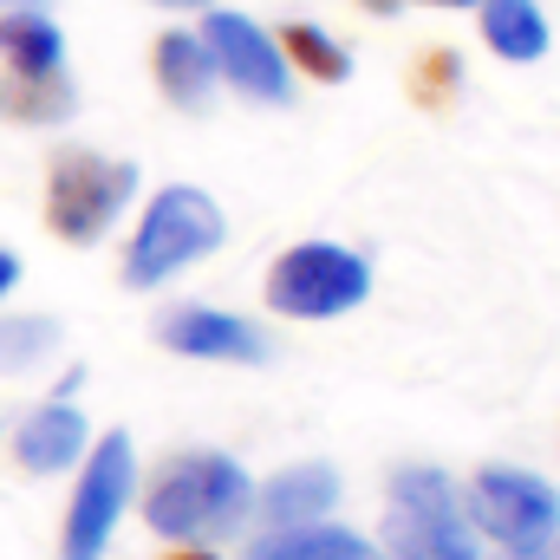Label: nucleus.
I'll return each mask as SVG.
<instances>
[{"instance_id":"obj_21","label":"nucleus","mask_w":560,"mask_h":560,"mask_svg":"<svg viewBox=\"0 0 560 560\" xmlns=\"http://www.w3.org/2000/svg\"><path fill=\"white\" fill-rule=\"evenodd\" d=\"M423 7H476V0H423Z\"/></svg>"},{"instance_id":"obj_12","label":"nucleus","mask_w":560,"mask_h":560,"mask_svg":"<svg viewBox=\"0 0 560 560\" xmlns=\"http://www.w3.org/2000/svg\"><path fill=\"white\" fill-rule=\"evenodd\" d=\"M150 66H156V85H163L170 105H183V112H209V98H215V66H209L202 33H183V26L156 33Z\"/></svg>"},{"instance_id":"obj_8","label":"nucleus","mask_w":560,"mask_h":560,"mask_svg":"<svg viewBox=\"0 0 560 560\" xmlns=\"http://www.w3.org/2000/svg\"><path fill=\"white\" fill-rule=\"evenodd\" d=\"M196 33H202V46H209L215 85H229V92H242V98H255V105H287V98H293V66L280 59L275 33H268L261 20L215 7V13H202Z\"/></svg>"},{"instance_id":"obj_18","label":"nucleus","mask_w":560,"mask_h":560,"mask_svg":"<svg viewBox=\"0 0 560 560\" xmlns=\"http://www.w3.org/2000/svg\"><path fill=\"white\" fill-rule=\"evenodd\" d=\"M52 346H59V319H46V313L0 319V372H33L39 359H52Z\"/></svg>"},{"instance_id":"obj_2","label":"nucleus","mask_w":560,"mask_h":560,"mask_svg":"<svg viewBox=\"0 0 560 560\" xmlns=\"http://www.w3.org/2000/svg\"><path fill=\"white\" fill-rule=\"evenodd\" d=\"M222 235H229V222H222V209H215L209 189H196V183L156 189L143 202L131 248H125V287H163V280H176L183 268H196L202 255H215Z\"/></svg>"},{"instance_id":"obj_20","label":"nucleus","mask_w":560,"mask_h":560,"mask_svg":"<svg viewBox=\"0 0 560 560\" xmlns=\"http://www.w3.org/2000/svg\"><path fill=\"white\" fill-rule=\"evenodd\" d=\"M176 560H215V555L209 548H189V555H176Z\"/></svg>"},{"instance_id":"obj_9","label":"nucleus","mask_w":560,"mask_h":560,"mask_svg":"<svg viewBox=\"0 0 560 560\" xmlns=\"http://www.w3.org/2000/svg\"><path fill=\"white\" fill-rule=\"evenodd\" d=\"M156 339L183 359H209V365H261L268 359V339L255 319L242 313H222V306H176L156 319Z\"/></svg>"},{"instance_id":"obj_17","label":"nucleus","mask_w":560,"mask_h":560,"mask_svg":"<svg viewBox=\"0 0 560 560\" xmlns=\"http://www.w3.org/2000/svg\"><path fill=\"white\" fill-rule=\"evenodd\" d=\"M275 46H280L287 66H300V72L319 79V85H346V79H352V52H346L326 26H313V20H287L275 33Z\"/></svg>"},{"instance_id":"obj_16","label":"nucleus","mask_w":560,"mask_h":560,"mask_svg":"<svg viewBox=\"0 0 560 560\" xmlns=\"http://www.w3.org/2000/svg\"><path fill=\"white\" fill-rule=\"evenodd\" d=\"M0 59H7V72H59L66 33L39 7H7L0 13Z\"/></svg>"},{"instance_id":"obj_23","label":"nucleus","mask_w":560,"mask_h":560,"mask_svg":"<svg viewBox=\"0 0 560 560\" xmlns=\"http://www.w3.org/2000/svg\"><path fill=\"white\" fill-rule=\"evenodd\" d=\"M0 7H39V0H0Z\"/></svg>"},{"instance_id":"obj_7","label":"nucleus","mask_w":560,"mask_h":560,"mask_svg":"<svg viewBox=\"0 0 560 560\" xmlns=\"http://www.w3.org/2000/svg\"><path fill=\"white\" fill-rule=\"evenodd\" d=\"M372 261L346 242H300L268 268V306L280 319H339L365 306Z\"/></svg>"},{"instance_id":"obj_6","label":"nucleus","mask_w":560,"mask_h":560,"mask_svg":"<svg viewBox=\"0 0 560 560\" xmlns=\"http://www.w3.org/2000/svg\"><path fill=\"white\" fill-rule=\"evenodd\" d=\"M138 495V450L125 430H105L85 456H79V482H72V509H66V535L59 560H105L125 509Z\"/></svg>"},{"instance_id":"obj_24","label":"nucleus","mask_w":560,"mask_h":560,"mask_svg":"<svg viewBox=\"0 0 560 560\" xmlns=\"http://www.w3.org/2000/svg\"><path fill=\"white\" fill-rule=\"evenodd\" d=\"M502 560H548V555H502Z\"/></svg>"},{"instance_id":"obj_13","label":"nucleus","mask_w":560,"mask_h":560,"mask_svg":"<svg viewBox=\"0 0 560 560\" xmlns=\"http://www.w3.org/2000/svg\"><path fill=\"white\" fill-rule=\"evenodd\" d=\"M242 560H385L378 541L339 528V522H306V528H268Z\"/></svg>"},{"instance_id":"obj_15","label":"nucleus","mask_w":560,"mask_h":560,"mask_svg":"<svg viewBox=\"0 0 560 560\" xmlns=\"http://www.w3.org/2000/svg\"><path fill=\"white\" fill-rule=\"evenodd\" d=\"M79 112V92L59 72H0V118L13 125H66Z\"/></svg>"},{"instance_id":"obj_14","label":"nucleus","mask_w":560,"mask_h":560,"mask_svg":"<svg viewBox=\"0 0 560 560\" xmlns=\"http://www.w3.org/2000/svg\"><path fill=\"white\" fill-rule=\"evenodd\" d=\"M482 20V46L509 66H535L548 52V13L535 0H476Z\"/></svg>"},{"instance_id":"obj_1","label":"nucleus","mask_w":560,"mask_h":560,"mask_svg":"<svg viewBox=\"0 0 560 560\" xmlns=\"http://www.w3.org/2000/svg\"><path fill=\"white\" fill-rule=\"evenodd\" d=\"M255 515V476L222 456V450H189V456H170L156 469V482L143 489V522L150 535L163 541H229L242 535V522Z\"/></svg>"},{"instance_id":"obj_5","label":"nucleus","mask_w":560,"mask_h":560,"mask_svg":"<svg viewBox=\"0 0 560 560\" xmlns=\"http://www.w3.org/2000/svg\"><path fill=\"white\" fill-rule=\"evenodd\" d=\"M463 515L502 555H548L560 535V489L541 482L535 469L489 463V469H476V482L463 495Z\"/></svg>"},{"instance_id":"obj_4","label":"nucleus","mask_w":560,"mask_h":560,"mask_svg":"<svg viewBox=\"0 0 560 560\" xmlns=\"http://www.w3.org/2000/svg\"><path fill=\"white\" fill-rule=\"evenodd\" d=\"M138 196V163L131 156H98V150H59L46 170V229L72 248H92L112 235V222Z\"/></svg>"},{"instance_id":"obj_11","label":"nucleus","mask_w":560,"mask_h":560,"mask_svg":"<svg viewBox=\"0 0 560 560\" xmlns=\"http://www.w3.org/2000/svg\"><path fill=\"white\" fill-rule=\"evenodd\" d=\"M332 509H339V476H332L326 463H293V469H280V476H268V482L255 489V515H261L268 528L332 522Z\"/></svg>"},{"instance_id":"obj_3","label":"nucleus","mask_w":560,"mask_h":560,"mask_svg":"<svg viewBox=\"0 0 560 560\" xmlns=\"http://www.w3.org/2000/svg\"><path fill=\"white\" fill-rule=\"evenodd\" d=\"M385 560H482V535L463 515V495L443 469L411 463L392 476V515H385Z\"/></svg>"},{"instance_id":"obj_10","label":"nucleus","mask_w":560,"mask_h":560,"mask_svg":"<svg viewBox=\"0 0 560 560\" xmlns=\"http://www.w3.org/2000/svg\"><path fill=\"white\" fill-rule=\"evenodd\" d=\"M85 450H92V423H85V411H79L72 398H46L39 411H26L20 430H13V456H20V469H33V476H59V469H72Z\"/></svg>"},{"instance_id":"obj_19","label":"nucleus","mask_w":560,"mask_h":560,"mask_svg":"<svg viewBox=\"0 0 560 560\" xmlns=\"http://www.w3.org/2000/svg\"><path fill=\"white\" fill-rule=\"evenodd\" d=\"M13 287H20V255H7V248H0V300H7Z\"/></svg>"},{"instance_id":"obj_22","label":"nucleus","mask_w":560,"mask_h":560,"mask_svg":"<svg viewBox=\"0 0 560 560\" xmlns=\"http://www.w3.org/2000/svg\"><path fill=\"white\" fill-rule=\"evenodd\" d=\"M156 7H209V0H156Z\"/></svg>"}]
</instances>
